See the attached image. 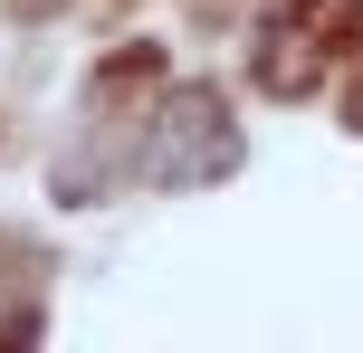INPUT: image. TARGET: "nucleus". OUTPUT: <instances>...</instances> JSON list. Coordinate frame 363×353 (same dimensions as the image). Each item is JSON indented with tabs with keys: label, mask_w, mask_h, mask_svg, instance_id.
<instances>
[{
	"label": "nucleus",
	"mask_w": 363,
	"mask_h": 353,
	"mask_svg": "<svg viewBox=\"0 0 363 353\" xmlns=\"http://www.w3.org/2000/svg\"><path fill=\"white\" fill-rule=\"evenodd\" d=\"M239 163V134L230 115H220V96H182V105L163 115V153H153V182H211V172Z\"/></svg>",
	"instance_id": "f03ea898"
},
{
	"label": "nucleus",
	"mask_w": 363,
	"mask_h": 353,
	"mask_svg": "<svg viewBox=\"0 0 363 353\" xmlns=\"http://www.w3.org/2000/svg\"><path fill=\"white\" fill-rule=\"evenodd\" d=\"M345 115H354V134H363V86H354V96H345Z\"/></svg>",
	"instance_id": "7ed1b4c3"
},
{
	"label": "nucleus",
	"mask_w": 363,
	"mask_h": 353,
	"mask_svg": "<svg viewBox=\"0 0 363 353\" xmlns=\"http://www.w3.org/2000/svg\"><path fill=\"white\" fill-rule=\"evenodd\" d=\"M354 19H363V0H287L268 48H258V86L268 96H306L325 76V57L354 38Z\"/></svg>",
	"instance_id": "f257e3e1"
}]
</instances>
